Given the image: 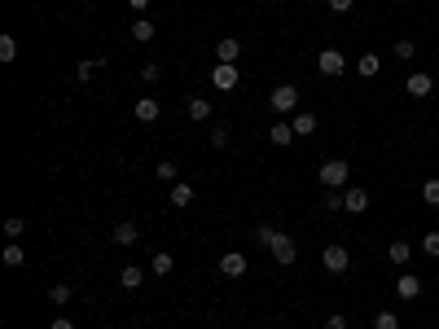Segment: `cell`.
Returning <instances> with one entry per match:
<instances>
[{"label": "cell", "instance_id": "1", "mask_svg": "<svg viewBox=\"0 0 439 329\" xmlns=\"http://www.w3.org/2000/svg\"><path fill=\"white\" fill-rule=\"evenodd\" d=\"M255 242L264 246V251H272V259H277L281 268H290L294 259H299V246H294L281 229H272V224H259L255 229Z\"/></svg>", "mask_w": 439, "mask_h": 329}, {"label": "cell", "instance_id": "2", "mask_svg": "<svg viewBox=\"0 0 439 329\" xmlns=\"http://www.w3.org/2000/svg\"><path fill=\"white\" fill-rule=\"evenodd\" d=\"M321 268H325V273H334V277H343L351 268V251L343 242H329L325 251H321Z\"/></svg>", "mask_w": 439, "mask_h": 329}, {"label": "cell", "instance_id": "3", "mask_svg": "<svg viewBox=\"0 0 439 329\" xmlns=\"http://www.w3.org/2000/svg\"><path fill=\"white\" fill-rule=\"evenodd\" d=\"M316 176H321L325 189H343V184H347V176H351V167H347L343 158H329V162H321V171H316Z\"/></svg>", "mask_w": 439, "mask_h": 329}, {"label": "cell", "instance_id": "4", "mask_svg": "<svg viewBox=\"0 0 439 329\" xmlns=\"http://www.w3.org/2000/svg\"><path fill=\"white\" fill-rule=\"evenodd\" d=\"M268 105H272L277 114L299 110V88H294V84H277V88H272V97H268Z\"/></svg>", "mask_w": 439, "mask_h": 329}, {"label": "cell", "instance_id": "5", "mask_svg": "<svg viewBox=\"0 0 439 329\" xmlns=\"http://www.w3.org/2000/svg\"><path fill=\"white\" fill-rule=\"evenodd\" d=\"M343 66H347V57H343L338 49H321V57H316V70H321L325 79H338Z\"/></svg>", "mask_w": 439, "mask_h": 329}, {"label": "cell", "instance_id": "6", "mask_svg": "<svg viewBox=\"0 0 439 329\" xmlns=\"http://www.w3.org/2000/svg\"><path fill=\"white\" fill-rule=\"evenodd\" d=\"M405 92H409V97H431V92H435V79L431 75H426V70H413V75L405 79Z\"/></svg>", "mask_w": 439, "mask_h": 329}, {"label": "cell", "instance_id": "7", "mask_svg": "<svg viewBox=\"0 0 439 329\" xmlns=\"http://www.w3.org/2000/svg\"><path fill=\"white\" fill-rule=\"evenodd\" d=\"M343 211L347 215H365L369 211V189H343Z\"/></svg>", "mask_w": 439, "mask_h": 329}, {"label": "cell", "instance_id": "8", "mask_svg": "<svg viewBox=\"0 0 439 329\" xmlns=\"http://www.w3.org/2000/svg\"><path fill=\"white\" fill-rule=\"evenodd\" d=\"M211 84H216L220 92L237 88V66H233V62H216V70H211Z\"/></svg>", "mask_w": 439, "mask_h": 329}, {"label": "cell", "instance_id": "9", "mask_svg": "<svg viewBox=\"0 0 439 329\" xmlns=\"http://www.w3.org/2000/svg\"><path fill=\"white\" fill-rule=\"evenodd\" d=\"M396 295L405 299V303H413V299L422 295V277H418V273H400V281H396Z\"/></svg>", "mask_w": 439, "mask_h": 329}, {"label": "cell", "instance_id": "10", "mask_svg": "<svg viewBox=\"0 0 439 329\" xmlns=\"http://www.w3.org/2000/svg\"><path fill=\"white\" fill-rule=\"evenodd\" d=\"M246 268H251V264H246V255H242V251H229V255L220 259V273H224V277H233V281H237V277H246Z\"/></svg>", "mask_w": 439, "mask_h": 329}, {"label": "cell", "instance_id": "11", "mask_svg": "<svg viewBox=\"0 0 439 329\" xmlns=\"http://www.w3.org/2000/svg\"><path fill=\"white\" fill-rule=\"evenodd\" d=\"M110 242H114V246H123V251H127V246H136V242H141V233H136V224H132V220H123V224H114Z\"/></svg>", "mask_w": 439, "mask_h": 329}, {"label": "cell", "instance_id": "12", "mask_svg": "<svg viewBox=\"0 0 439 329\" xmlns=\"http://www.w3.org/2000/svg\"><path fill=\"white\" fill-rule=\"evenodd\" d=\"M132 114H136V123H154V119L163 114V105L154 101V97H141V101L132 105Z\"/></svg>", "mask_w": 439, "mask_h": 329}, {"label": "cell", "instance_id": "13", "mask_svg": "<svg viewBox=\"0 0 439 329\" xmlns=\"http://www.w3.org/2000/svg\"><path fill=\"white\" fill-rule=\"evenodd\" d=\"M194 198H198V189H194V184H185V180H176L172 184V206H194Z\"/></svg>", "mask_w": 439, "mask_h": 329}, {"label": "cell", "instance_id": "14", "mask_svg": "<svg viewBox=\"0 0 439 329\" xmlns=\"http://www.w3.org/2000/svg\"><path fill=\"white\" fill-rule=\"evenodd\" d=\"M290 127H294V136H312V132H316V114H312V110H299V114L290 119Z\"/></svg>", "mask_w": 439, "mask_h": 329}, {"label": "cell", "instance_id": "15", "mask_svg": "<svg viewBox=\"0 0 439 329\" xmlns=\"http://www.w3.org/2000/svg\"><path fill=\"white\" fill-rule=\"evenodd\" d=\"M141 281H145V273H141L136 264H127V268H119V286L123 290H141Z\"/></svg>", "mask_w": 439, "mask_h": 329}, {"label": "cell", "instance_id": "16", "mask_svg": "<svg viewBox=\"0 0 439 329\" xmlns=\"http://www.w3.org/2000/svg\"><path fill=\"white\" fill-rule=\"evenodd\" d=\"M150 273H154V277H172V273H176V259H172L167 251H159V255L150 259Z\"/></svg>", "mask_w": 439, "mask_h": 329}, {"label": "cell", "instance_id": "17", "mask_svg": "<svg viewBox=\"0 0 439 329\" xmlns=\"http://www.w3.org/2000/svg\"><path fill=\"white\" fill-rule=\"evenodd\" d=\"M216 57H220V62H233V66H237V57H242V44H237L233 35H229V40H220V44H216Z\"/></svg>", "mask_w": 439, "mask_h": 329}, {"label": "cell", "instance_id": "18", "mask_svg": "<svg viewBox=\"0 0 439 329\" xmlns=\"http://www.w3.org/2000/svg\"><path fill=\"white\" fill-rule=\"evenodd\" d=\"M189 119H194V123H207V119H211V101H207V97H189Z\"/></svg>", "mask_w": 439, "mask_h": 329}, {"label": "cell", "instance_id": "19", "mask_svg": "<svg viewBox=\"0 0 439 329\" xmlns=\"http://www.w3.org/2000/svg\"><path fill=\"white\" fill-rule=\"evenodd\" d=\"M154 31H159V27H154L150 18H136V22H132V40H136V44H150Z\"/></svg>", "mask_w": 439, "mask_h": 329}, {"label": "cell", "instance_id": "20", "mask_svg": "<svg viewBox=\"0 0 439 329\" xmlns=\"http://www.w3.org/2000/svg\"><path fill=\"white\" fill-rule=\"evenodd\" d=\"M409 255H413V246H409L405 237H400V242H391V246H387V259H391V264H409Z\"/></svg>", "mask_w": 439, "mask_h": 329}, {"label": "cell", "instance_id": "21", "mask_svg": "<svg viewBox=\"0 0 439 329\" xmlns=\"http://www.w3.org/2000/svg\"><path fill=\"white\" fill-rule=\"evenodd\" d=\"M101 66H105V62H101V57H84V62H79V66H75V75H79V84H88V79H92V75H97V70H101Z\"/></svg>", "mask_w": 439, "mask_h": 329}, {"label": "cell", "instance_id": "22", "mask_svg": "<svg viewBox=\"0 0 439 329\" xmlns=\"http://www.w3.org/2000/svg\"><path fill=\"white\" fill-rule=\"evenodd\" d=\"M378 66H382V62H378V53H360V57H356V70H360L365 79H374Z\"/></svg>", "mask_w": 439, "mask_h": 329}, {"label": "cell", "instance_id": "23", "mask_svg": "<svg viewBox=\"0 0 439 329\" xmlns=\"http://www.w3.org/2000/svg\"><path fill=\"white\" fill-rule=\"evenodd\" d=\"M374 329H400V316L391 312V308H378L374 312Z\"/></svg>", "mask_w": 439, "mask_h": 329}, {"label": "cell", "instance_id": "24", "mask_svg": "<svg viewBox=\"0 0 439 329\" xmlns=\"http://www.w3.org/2000/svg\"><path fill=\"white\" fill-rule=\"evenodd\" d=\"M268 140H272V145H290V140H294V127H290V123H272Z\"/></svg>", "mask_w": 439, "mask_h": 329}, {"label": "cell", "instance_id": "25", "mask_svg": "<svg viewBox=\"0 0 439 329\" xmlns=\"http://www.w3.org/2000/svg\"><path fill=\"white\" fill-rule=\"evenodd\" d=\"M22 264H27V251H22L18 242H9L5 246V268H22Z\"/></svg>", "mask_w": 439, "mask_h": 329}, {"label": "cell", "instance_id": "26", "mask_svg": "<svg viewBox=\"0 0 439 329\" xmlns=\"http://www.w3.org/2000/svg\"><path fill=\"white\" fill-rule=\"evenodd\" d=\"M154 176H159V180H163V184H176V176H181V167H176V162H172V158H163V162H159V167H154Z\"/></svg>", "mask_w": 439, "mask_h": 329}, {"label": "cell", "instance_id": "27", "mask_svg": "<svg viewBox=\"0 0 439 329\" xmlns=\"http://www.w3.org/2000/svg\"><path fill=\"white\" fill-rule=\"evenodd\" d=\"M0 62H18V40L14 35H0Z\"/></svg>", "mask_w": 439, "mask_h": 329}, {"label": "cell", "instance_id": "28", "mask_svg": "<svg viewBox=\"0 0 439 329\" xmlns=\"http://www.w3.org/2000/svg\"><path fill=\"white\" fill-rule=\"evenodd\" d=\"M70 295H75V290H70V286H66V281H57V286L49 290V299L57 303V308H66V303H70Z\"/></svg>", "mask_w": 439, "mask_h": 329}, {"label": "cell", "instance_id": "29", "mask_svg": "<svg viewBox=\"0 0 439 329\" xmlns=\"http://www.w3.org/2000/svg\"><path fill=\"white\" fill-rule=\"evenodd\" d=\"M422 202L439 211V180H426V184H422Z\"/></svg>", "mask_w": 439, "mask_h": 329}, {"label": "cell", "instance_id": "30", "mask_svg": "<svg viewBox=\"0 0 439 329\" xmlns=\"http://www.w3.org/2000/svg\"><path fill=\"white\" fill-rule=\"evenodd\" d=\"M422 255H431V259H439V229H431L422 237Z\"/></svg>", "mask_w": 439, "mask_h": 329}, {"label": "cell", "instance_id": "31", "mask_svg": "<svg viewBox=\"0 0 439 329\" xmlns=\"http://www.w3.org/2000/svg\"><path fill=\"white\" fill-rule=\"evenodd\" d=\"M22 233H27V220L9 215V220H5V237H22Z\"/></svg>", "mask_w": 439, "mask_h": 329}, {"label": "cell", "instance_id": "32", "mask_svg": "<svg viewBox=\"0 0 439 329\" xmlns=\"http://www.w3.org/2000/svg\"><path fill=\"white\" fill-rule=\"evenodd\" d=\"M413 53H418L413 40H396V57H400V62H413Z\"/></svg>", "mask_w": 439, "mask_h": 329}, {"label": "cell", "instance_id": "33", "mask_svg": "<svg viewBox=\"0 0 439 329\" xmlns=\"http://www.w3.org/2000/svg\"><path fill=\"white\" fill-rule=\"evenodd\" d=\"M211 145H216V149H224V145H229V127H224V123H216V127H211Z\"/></svg>", "mask_w": 439, "mask_h": 329}, {"label": "cell", "instance_id": "34", "mask_svg": "<svg viewBox=\"0 0 439 329\" xmlns=\"http://www.w3.org/2000/svg\"><path fill=\"white\" fill-rule=\"evenodd\" d=\"M325 211H343V189H325Z\"/></svg>", "mask_w": 439, "mask_h": 329}, {"label": "cell", "instance_id": "35", "mask_svg": "<svg viewBox=\"0 0 439 329\" xmlns=\"http://www.w3.org/2000/svg\"><path fill=\"white\" fill-rule=\"evenodd\" d=\"M325 329H347V316H338V312L325 316Z\"/></svg>", "mask_w": 439, "mask_h": 329}, {"label": "cell", "instance_id": "36", "mask_svg": "<svg viewBox=\"0 0 439 329\" xmlns=\"http://www.w3.org/2000/svg\"><path fill=\"white\" fill-rule=\"evenodd\" d=\"M325 5H329V9H334V14H347V9L356 5V0H325Z\"/></svg>", "mask_w": 439, "mask_h": 329}, {"label": "cell", "instance_id": "37", "mask_svg": "<svg viewBox=\"0 0 439 329\" xmlns=\"http://www.w3.org/2000/svg\"><path fill=\"white\" fill-rule=\"evenodd\" d=\"M141 75H145L150 84H154V79H159V62H145V66H141Z\"/></svg>", "mask_w": 439, "mask_h": 329}, {"label": "cell", "instance_id": "38", "mask_svg": "<svg viewBox=\"0 0 439 329\" xmlns=\"http://www.w3.org/2000/svg\"><path fill=\"white\" fill-rule=\"evenodd\" d=\"M49 329H75V321H70V316H57V321H53Z\"/></svg>", "mask_w": 439, "mask_h": 329}, {"label": "cell", "instance_id": "39", "mask_svg": "<svg viewBox=\"0 0 439 329\" xmlns=\"http://www.w3.org/2000/svg\"><path fill=\"white\" fill-rule=\"evenodd\" d=\"M127 5H132V9H150V0H127Z\"/></svg>", "mask_w": 439, "mask_h": 329}]
</instances>
